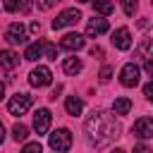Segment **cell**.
<instances>
[{
  "mask_svg": "<svg viewBox=\"0 0 153 153\" xmlns=\"http://www.w3.org/2000/svg\"><path fill=\"white\" fill-rule=\"evenodd\" d=\"M86 136L96 148L112 143L120 136V124H117L115 115L108 110H93L86 120Z\"/></svg>",
  "mask_w": 153,
  "mask_h": 153,
  "instance_id": "1",
  "label": "cell"
},
{
  "mask_svg": "<svg viewBox=\"0 0 153 153\" xmlns=\"http://www.w3.org/2000/svg\"><path fill=\"white\" fill-rule=\"evenodd\" d=\"M48 143H50V148L53 151H57V153H65V151H69L72 148V131L69 129H55L50 136H48Z\"/></svg>",
  "mask_w": 153,
  "mask_h": 153,
  "instance_id": "2",
  "label": "cell"
},
{
  "mask_svg": "<svg viewBox=\"0 0 153 153\" xmlns=\"http://www.w3.org/2000/svg\"><path fill=\"white\" fill-rule=\"evenodd\" d=\"M79 19H81V12H79L76 7L62 10V12L57 14V19H53V29H55V31H60V29H65V26H72V24H76Z\"/></svg>",
  "mask_w": 153,
  "mask_h": 153,
  "instance_id": "3",
  "label": "cell"
},
{
  "mask_svg": "<svg viewBox=\"0 0 153 153\" xmlns=\"http://www.w3.org/2000/svg\"><path fill=\"white\" fill-rule=\"evenodd\" d=\"M139 74H141V69H139L134 62H127V65L120 69V84L127 86V88H134V86L139 84Z\"/></svg>",
  "mask_w": 153,
  "mask_h": 153,
  "instance_id": "4",
  "label": "cell"
},
{
  "mask_svg": "<svg viewBox=\"0 0 153 153\" xmlns=\"http://www.w3.org/2000/svg\"><path fill=\"white\" fill-rule=\"evenodd\" d=\"M50 81H53V74H50V69H48L45 65L33 67V69H31V74H29V84H31V86H36V88H43V86H48Z\"/></svg>",
  "mask_w": 153,
  "mask_h": 153,
  "instance_id": "5",
  "label": "cell"
},
{
  "mask_svg": "<svg viewBox=\"0 0 153 153\" xmlns=\"http://www.w3.org/2000/svg\"><path fill=\"white\" fill-rule=\"evenodd\" d=\"M29 108H31V96H29V93H17V96H12L10 103H7L10 115H24Z\"/></svg>",
  "mask_w": 153,
  "mask_h": 153,
  "instance_id": "6",
  "label": "cell"
},
{
  "mask_svg": "<svg viewBox=\"0 0 153 153\" xmlns=\"http://www.w3.org/2000/svg\"><path fill=\"white\" fill-rule=\"evenodd\" d=\"M5 41H7L10 45H22V43H26V29H24V24H19V22L10 24L7 31H5Z\"/></svg>",
  "mask_w": 153,
  "mask_h": 153,
  "instance_id": "7",
  "label": "cell"
},
{
  "mask_svg": "<svg viewBox=\"0 0 153 153\" xmlns=\"http://www.w3.org/2000/svg\"><path fill=\"white\" fill-rule=\"evenodd\" d=\"M112 45L117 48V50H129L131 48V31L127 29V26H120V29H115L112 31Z\"/></svg>",
  "mask_w": 153,
  "mask_h": 153,
  "instance_id": "8",
  "label": "cell"
},
{
  "mask_svg": "<svg viewBox=\"0 0 153 153\" xmlns=\"http://www.w3.org/2000/svg\"><path fill=\"white\" fill-rule=\"evenodd\" d=\"M136 139H153V117H139L131 127Z\"/></svg>",
  "mask_w": 153,
  "mask_h": 153,
  "instance_id": "9",
  "label": "cell"
},
{
  "mask_svg": "<svg viewBox=\"0 0 153 153\" xmlns=\"http://www.w3.org/2000/svg\"><path fill=\"white\" fill-rule=\"evenodd\" d=\"M86 45V38L81 36V33H65L62 38H60V48H65V50H72V53H76V50H81Z\"/></svg>",
  "mask_w": 153,
  "mask_h": 153,
  "instance_id": "10",
  "label": "cell"
},
{
  "mask_svg": "<svg viewBox=\"0 0 153 153\" xmlns=\"http://www.w3.org/2000/svg\"><path fill=\"white\" fill-rule=\"evenodd\" d=\"M50 120H53V115H50L48 108L36 110V115H33V131H36V134H45V131L50 129Z\"/></svg>",
  "mask_w": 153,
  "mask_h": 153,
  "instance_id": "11",
  "label": "cell"
},
{
  "mask_svg": "<svg viewBox=\"0 0 153 153\" xmlns=\"http://www.w3.org/2000/svg\"><path fill=\"white\" fill-rule=\"evenodd\" d=\"M105 31H108V19H105V17H93V19H88V24H86V36L96 38V36H100V33H105Z\"/></svg>",
  "mask_w": 153,
  "mask_h": 153,
  "instance_id": "12",
  "label": "cell"
},
{
  "mask_svg": "<svg viewBox=\"0 0 153 153\" xmlns=\"http://www.w3.org/2000/svg\"><path fill=\"white\" fill-rule=\"evenodd\" d=\"M19 65V55L14 50H0V67L2 69H14Z\"/></svg>",
  "mask_w": 153,
  "mask_h": 153,
  "instance_id": "13",
  "label": "cell"
},
{
  "mask_svg": "<svg viewBox=\"0 0 153 153\" xmlns=\"http://www.w3.org/2000/svg\"><path fill=\"white\" fill-rule=\"evenodd\" d=\"M81 67H84V65H81L79 57H65V60H62V72L69 74V76H76V74L81 72Z\"/></svg>",
  "mask_w": 153,
  "mask_h": 153,
  "instance_id": "14",
  "label": "cell"
},
{
  "mask_svg": "<svg viewBox=\"0 0 153 153\" xmlns=\"http://www.w3.org/2000/svg\"><path fill=\"white\" fill-rule=\"evenodd\" d=\"M65 110H67V115H81V110H84V100L81 98H76V96H67V100H65Z\"/></svg>",
  "mask_w": 153,
  "mask_h": 153,
  "instance_id": "15",
  "label": "cell"
},
{
  "mask_svg": "<svg viewBox=\"0 0 153 153\" xmlns=\"http://www.w3.org/2000/svg\"><path fill=\"white\" fill-rule=\"evenodd\" d=\"M24 57H26V60H31V62H36L38 57H43V41L29 43V45H26V53H24Z\"/></svg>",
  "mask_w": 153,
  "mask_h": 153,
  "instance_id": "16",
  "label": "cell"
},
{
  "mask_svg": "<svg viewBox=\"0 0 153 153\" xmlns=\"http://www.w3.org/2000/svg\"><path fill=\"white\" fill-rule=\"evenodd\" d=\"M93 10L100 14V17H108L115 12V2L112 0H93Z\"/></svg>",
  "mask_w": 153,
  "mask_h": 153,
  "instance_id": "17",
  "label": "cell"
},
{
  "mask_svg": "<svg viewBox=\"0 0 153 153\" xmlns=\"http://www.w3.org/2000/svg\"><path fill=\"white\" fill-rule=\"evenodd\" d=\"M129 110H131V100L129 98H115V103H112V112L115 115H129Z\"/></svg>",
  "mask_w": 153,
  "mask_h": 153,
  "instance_id": "18",
  "label": "cell"
},
{
  "mask_svg": "<svg viewBox=\"0 0 153 153\" xmlns=\"http://www.w3.org/2000/svg\"><path fill=\"white\" fill-rule=\"evenodd\" d=\"M26 136H29V129L24 124H14L12 127V139L14 141H26Z\"/></svg>",
  "mask_w": 153,
  "mask_h": 153,
  "instance_id": "19",
  "label": "cell"
},
{
  "mask_svg": "<svg viewBox=\"0 0 153 153\" xmlns=\"http://www.w3.org/2000/svg\"><path fill=\"white\" fill-rule=\"evenodd\" d=\"M136 7H139V2H136V0H122V10H124V14H127V17H134Z\"/></svg>",
  "mask_w": 153,
  "mask_h": 153,
  "instance_id": "20",
  "label": "cell"
},
{
  "mask_svg": "<svg viewBox=\"0 0 153 153\" xmlns=\"http://www.w3.org/2000/svg\"><path fill=\"white\" fill-rule=\"evenodd\" d=\"M43 55H45L48 60H57V48H55L53 43H43Z\"/></svg>",
  "mask_w": 153,
  "mask_h": 153,
  "instance_id": "21",
  "label": "cell"
},
{
  "mask_svg": "<svg viewBox=\"0 0 153 153\" xmlns=\"http://www.w3.org/2000/svg\"><path fill=\"white\" fill-rule=\"evenodd\" d=\"M98 79H100V84H108V81L112 79V67H108V65H105V67L100 69V74H98Z\"/></svg>",
  "mask_w": 153,
  "mask_h": 153,
  "instance_id": "22",
  "label": "cell"
},
{
  "mask_svg": "<svg viewBox=\"0 0 153 153\" xmlns=\"http://www.w3.org/2000/svg\"><path fill=\"white\" fill-rule=\"evenodd\" d=\"M22 153H43V148H41L38 141H31V143H26V146L22 148Z\"/></svg>",
  "mask_w": 153,
  "mask_h": 153,
  "instance_id": "23",
  "label": "cell"
},
{
  "mask_svg": "<svg viewBox=\"0 0 153 153\" xmlns=\"http://www.w3.org/2000/svg\"><path fill=\"white\" fill-rule=\"evenodd\" d=\"M19 5H22L19 0H5V10L7 12H19Z\"/></svg>",
  "mask_w": 153,
  "mask_h": 153,
  "instance_id": "24",
  "label": "cell"
},
{
  "mask_svg": "<svg viewBox=\"0 0 153 153\" xmlns=\"http://www.w3.org/2000/svg\"><path fill=\"white\" fill-rule=\"evenodd\" d=\"M60 0H38V10H50L53 5H57Z\"/></svg>",
  "mask_w": 153,
  "mask_h": 153,
  "instance_id": "25",
  "label": "cell"
},
{
  "mask_svg": "<svg viewBox=\"0 0 153 153\" xmlns=\"http://www.w3.org/2000/svg\"><path fill=\"white\" fill-rule=\"evenodd\" d=\"M143 96H146L148 100H153V79H151V81L143 86Z\"/></svg>",
  "mask_w": 153,
  "mask_h": 153,
  "instance_id": "26",
  "label": "cell"
},
{
  "mask_svg": "<svg viewBox=\"0 0 153 153\" xmlns=\"http://www.w3.org/2000/svg\"><path fill=\"white\" fill-rule=\"evenodd\" d=\"M143 69H146V74L153 79V57H146V62H143Z\"/></svg>",
  "mask_w": 153,
  "mask_h": 153,
  "instance_id": "27",
  "label": "cell"
},
{
  "mask_svg": "<svg viewBox=\"0 0 153 153\" xmlns=\"http://www.w3.org/2000/svg\"><path fill=\"white\" fill-rule=\"evenodd\" d=\"M134 153H151V148L143 146V143H136V146H134Z\"/></svg>",
  "mask_w": 153,
  "mask_h": 153,
  "instance_id": "28",
  "label": "cell"
},
{
  "mask_svg": "<svg viewBox=\"0 0 153 153\" xmlns=\"http://www.w3.org/2000/svg\"><path fill=\"white\" fill-rule=\"evenodd\" d=\"M91 55H93V57H103V48H100V45H93V48H91Z\"/></svg>",
  "mask_w": 153,
  "mask_h": 153,
  "instance_id": "29",
  "label": "cell"
},
{
  "mask_svg": "<svg viewBox=\"0 0 153 153\" xmlns=\"http://www.w3.org/2000/svg\"><path fill=\"white\" fill-rule=\"evenodd\" d=\"M31 10V2L29 0H22V5H19V12H29Z\"/></svg>",
  "mask_w": 153,
  "mask_h": 153,
  "instance_id": "30",
  "label": "cell"
},
{
  "mask_svg": "<svg viewBox=\"0 0 153 153\" xmlns=\"http://www.w3.org/2000/svg\"><path fill=\"white\" fill-rule=\"evenodd\" d=\"M29 29H31L33 33H38V31H41V24H38V22H31V26H29Z\"/></svg>",
  "mask_w": 153,
  "mask_h": 153,
  "instance_id": "31",
  "label": "cell"
},
{
  "mask_svg": "<svg viewBox=\"0 0 153 153\" xmlns=\"http://www.w3.org/2000/svg\"><path fill=\"white\" fill-rule=\"evenodd\" d=\"M2 139H5V127H2V122H0V143H2Z\"/></svg>",
  "mask_w": 153,
  "mask_h": 153,
  "instance_id": "32",
  "label": "cell"
},
{
  "mask_svg": "<svg viewBox=\"0 0 153 153\" xmlns=\"http://www.w3.org/2000/svg\"><path fill=\"white\" fill-rule=\"evenodd\" d=\"M2 96H5V86H2V81H0V100H2Z\"/></svg>",
  "mask_w": 153,
  "mask_h": 153,
  "instance_id": "33",
  "label": "cell"
},
{
  "mask_svg": "<svg viewBox=\"0 0 153 153\" xmlns=\"http://www.w3.org/2000/svg\"><path fill=\"white\" fill-rule=\"evenodd\" d=\"M112 153H124V151H122V148H115V151H112Z\"/></svg>",
  "mask_w": 153,
  "mask_h": 153,
  "instance_id": "34",
  "label": "cell"
},
{
  "mask_svg": "<svg viewBox=\"0 0 153 153\" xmlns=\"http://www.w3.org/2000/svg\"><path fill=\"white\" fill-rule=\"evenodd\" d=\"M76 2H88V0H76Z\"/></svg>",
  "mask_w": 153,
  "mask_h": 153,
  "instance_id": "35",
  "label": "cell"
}]
</instances>
